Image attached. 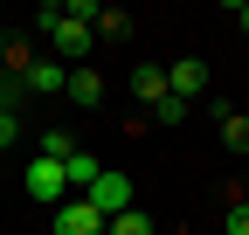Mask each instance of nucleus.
<instances>
[{"mask_svg": "<svg viewBox=\"0 0 249 235\" xmlns=\"http://www.w3.org/2000/svg\"><path fill=\"white\" fill-rule=\"evenodd\" d=\"M62 173H70V187H90V180H97V159H90V152H70V159H62Z\"/></svg>", "mask_w": 249, "mask_h": 235, "instance_id": "obj_10", "label": "nucleus"}, {"mask_svg": "<svg viewBox=\"0 0 249 235\" xmlns=\"http://www.w3.org/2000/svg\"><path fill=\"white\" fill-rule=\"evenodd\" d=\"M132 97L160 111V104L173 97V90H166V69H160V63H139V69H132Z\"/></svg>", "mask_w": 249, "mask_h": 235, "instance_id": "obj_7", "label": "nucleus"}, {"mask_svg": "<svg viewBox=\"0 0 249 235\" xmlns=\"http://www.w3.org/2000/svg\"><path fill=\"white\" fill-rule=\"evenodd\" d=\"M222 235H249V201H235V208H229V221H222Z\"/></svg>", "mask_w": 249, "mask_h": 235, "instance_id": "obj_13", "label": "nucleus"}, {"mask_svg": "<svg viewBox=\"0 0 249 235\" xmlns=\"http://www.w3.org/2000/svg\"><path fill=\"white\" fill-rule=\"evenodd\" d=\"M166 90H173L180 104H194V97L208 90V63H201V55H180V63L166 69Z\"/></svg>", "mask_w": 249, "mask_h": 235, "instance_id": "obj_5", "label": "nucleus"}, {"mask_svg": "<svg viewBox=\"0 0 249 235\" xmlns=\"http://www.w3.org/2000/svg\"><path fill=\"white\" fill-rule=\"evenodd\" d=\"M62 97H76V104L97 111V104H104V76H97V69H70V90H62Z\"/></svg>", "mask_w": 249, "mask_h": 235, "instance_id": "obj_8", "label": "nucleus"}, {"mask_svg": "<svg viewBox=\"0 0 249 235\" xmlns=\"http://www.w3.org/2000/svg\"><path fill=\"white\" fill-rule=\"evenodd\" d=\"M235 21H242V35H249V0H242V7H235Z\"/></svg>", "mask_w": 249, "mask_h": 235, "instance_id": "obj_15", "label": "nucleus"}, {"mask_svg": "<svg viewBox=\"0 0 249 235\" xmlns=\"http://www.w3.org/2000/svg\"><path fill=\"white\" fill-rule=\"evenodd\" d=\"M222 138L235 152H249V111H222Z\"/></svg>", "mask_w": 249, "mask_h": 235, "instance_id": "obj_12", "label": "nucleus"}, {"mask_svg": "<svg viewBox=\"0 0 249 235\" xmlns=\"http://www.w3.org/2000/svg\"><path fill=\"white\" fill-rule=\"evenodd\" d=\"M83 201H90V208H97L104 221H111V215H124V208H132V173H118V166H104L97 180L83 187Z\"/></svg>", "mask_w": 249, "mask_h": 235, "instance_id": "obj_2", "label": "nucleus"}, {"mask_svg": "<svg viewBox=\"0 0 249 235\" xmlns=\"http://www.w3.org/2000/svg\"><path fill=\"white\" fill-rule=\"evenodd\" d=\"M42 42H55V63L70 69V55H90V49H97V28L76 21L70 7H42Z\"/></svg>", "mask_w": 249, "mask_h": 235, "instance_id": "obj_1", "label": "nucleus"}, {"mask_svg": "<svg viewBox=\"0 0 249 235\" xmlns=\"http://www.w3.org/2000/svg\"><path fill=\"white\" fill-rule=\"evenodd\" d=\"M21 90L28 97H62V90H70V69H62L55 55H35V63L21 69Z\"/></svg>", "mask_w": 249, "mask_h": 235, "instance_id": "obj_4", "label": "nucleus"}, {"mask_svg": "<svg viewBox=\"0 0 249 235\" xmlns=\"http://www.w3.org/2000/svg\"><path fill=\"white\" fill-rule=\"evenodd\" d=\"M97 35H104V42L132 35V14H124V7H97Z\"/></svg>", "mask_w": 249, "mask_h": 235, "instance_id": "obj_11", "label": "nucleus"}, {"mask_svg": "<svg viewBox=\"0 0 249 235\" xmlns=\"http://www.w3.org/2000/svg\"><path fill=\"white\" fill-rule=\"evenodd\" d=\"M28 201H42V208H62V201H70V173H62V159H42L35 152V166H28Z\"/></svg>", "mask_w": 249, "mask_h": 235, "instance_id": "obj_3", "label": "nucleus"}, {"mask_svg": "<svg viewBox=\"0 0 249 235\" xmlns=\"http://www.w3.org/2000/svg\"><path fill=\"white\" fill-rule=\"evenodd\" d=\"M55 235H104V215L90 201H62L55 208Z\"/></svg>", "mask_w": 249, "mask_h": 235, "instance_id": "obj_6", "label": "nucleus"}, {"mask_svg": "<svg viewBox=\"0 0 249 235\" xmlns=\"http://www.w3.org/2000/svg\"><path fill=\"white\" fill-rule=\"evenodd\" d=\"M104 235H152V215L124 208V215H111V221H104Z\"/></svg>", "mask_w": 249, "mask_h": 235, "instance_id": "obj_9", "label": "nucleus"}, {"mask_svg": "<svg viewBox=\"0 0 249 235\" xmlns=\"http://www.w3.org/2000/svg\"><path fill=\"white\" fill-rule=\"evenodd\" d=\"M14 138H21V118H14V111H0V152H7Z\"/></svg>", "mask_w": 249, "mask_h": 235, "instance_id": "obj_14", "label": "nucleus"}]
</instances>
